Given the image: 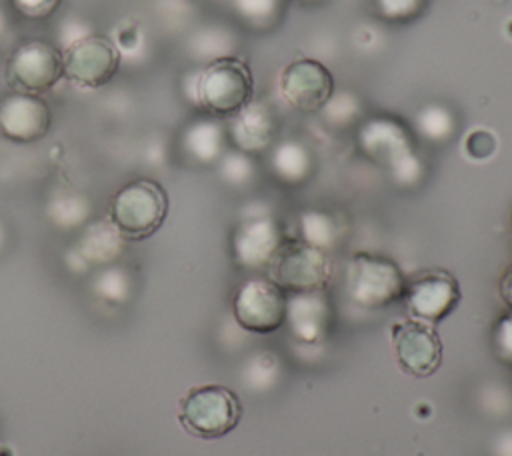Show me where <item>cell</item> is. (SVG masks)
Segmentation results:
<instances>
[{"instance_id": "18", "label": "cell", "mask_w": 512, "mask_h": 456, "mask_svg": "<svg viewBox=\"0 0 512 456\" xmlns=\"http://www.w3.org/2000/svg\"><path fill=\"white\" fill-rule=\"evenodd\" d=\"M188 150L200 160H212L220 152V130L210 122L194 124L186 134Z\"/></svg>"}, {"instance_id": "9", "label": "cell", "mask_w": 512, "mask_h": 456, "mask_svg": "<svg viewBox=\"0 0 512 456\" xmlns=\"http://www.w3.org/2000/svg\"><path fill=\"white\" fill-rule=\"evenodd\" d=\"M392 348L400 370L414 378L432 376L442 364V340L436 326L404 318L392 324Z\"/></svg>"}, {"instance_id": "3", "label": "cell", "mask_w": 512, "mask_h": 456, "mask_svg": "<svg viewBox=\"0 0 512 456\" xmlns=\"http://www.w3.org/2000/svg\"><path fill=\"white\" fill-rule=\"evenodd\" d=\"M254 94L248 64L236 56L212 60L196 80V98L214 116H234L246 108Z\"/></svg>"}, {"instance_id": "1", "label": "cell", "mask_w": 512, "mask_h": 456, "mask_svg": "<svg viewBox=\"0 0 512 456\" xmlns=\"http://www.w3.org/2000/svg\"><path fill=\"white\" fill-rule=\"evenodd\" d=\"M242 418L238 394L222 384H202L188 390L180 400L178 420L198 438L214 440L232 432Z\"/></svg>"}, {"instance_id": "22", "label": "cell", "mask_w": 512, "mask_h": 456, "mask_svg": "<svg viewBox=\"0 0 512 456\" xmlns=\"http://www.w3.org/2000/svg\"><path fill=\"white\" fill-rule=\"evenodd\" d=\"M492 342H494V350L498 354V358L506 364L512 366V312H506L492 334Z\"/></svg>"}, {"instance_id": "24", "label": "cell", "mask_w": 512, "mask_h": 456, "mask_svg": "<svg viewBox=\"0 0 512 456\" xmlns=\"http://www.w3.org/2000/svg\"><path fill=\"white\" fill-rule=\"evenodd\" d=\"M376 4L388 18H404L418 10L420 0H376Z\"/></svg>"}, {"instance_id": "20", "label": "cell", "mask_w": 512, "mask_h": 456, "mask_svg": "<svg viewBox=\"0 0 512 456\" xmlns=\"http://www.w3.org/2000/svg\"><path fill=\"white\" fill-rule=\"evenodd\" d=\"M274 164L278 168V172H282V176H290V178H296L300 174L306 172L308 168V156L306 152L298 146V144H284L276 150V156H274Z\"/></svg>"}, {"instance_id": "2", "label": "cell", "mask_w": 512, "mask_h": 456, "mask_svg": "<svg viewBox=\"0 0 512 456\" xmlns=\"http://www.w3.org/2000/svg\"><path fill=\"white\" fill-rule=\"evenodd\" d=\"M168 214V196L154 180L124 184L110 200V222L122 238L142 240L152 236Z\"/></svg>"}, {"instance_id": "13", "label": "cell", "mask_w": 512, "mask_h": 456, "mask_svg": "<svg viewBox=\"0 0 512 456\" xmlns=\"http://www.w3.org/2000/svg\"><path fill=\"white\" fill-rule=\"evenodd\" d=\"M284 234L280 226L268 216L244 220L232 238L236 260L246 268H266L274 252L282 244Z\"/></svg>"}, {"instance_id": "4", "label": "cell", "mask_w": 512, "mask_h": 456, "mask_svg": "<svg viewBox=\"0 0 512 456\" xmlns=\"http://www.w3.org/2000/svg\"><path fill=\"white\" fill-rule=\"evenodd\" d=\"M268 280L284 292L322 290L332 274V264L324 248L302 238H284L266 266Z\"/></svg>"}, {"instance_id": "21", "label": "cell", "mask_w": 512, "mask_h": 456, "mask_svg": "<svg viewBox=\"0 0 512 456\" xmlns=\"http://www.w3.org/2000/svg\"><path fill=\"white\" fill-rule=\"evenodd\" d=\"M302 228H304V238L306 242L324 248L326 242H330L332 236V224L330 218L318 212H308L302 218Z\"/></svg>"}, {"instance_id": "26", "label": "cell", "mask_w": 512, "mask_h": 456, "mask_svg": "<svg viewBox=\"0 0 512 456\" xmlns=\"http://www.w3.org/2000/svg\"><path fill=\"white\" fill-rule=\"evenodd\" d=\"M0 246H2V228H0Z\"/></svg>"}, {"instance_id": "5", "label": "cell", "mask_w": 512, "mask_h": 456, "mask_svg": "<svg viewBox=\"0 0 512 456\" xmlns=\"http://www.w3.org/2000/svg\"><path fill=\"white\" fill-rule=\"evenodd\" d=\"M406 278L386 256L356 252L348 264V294L364 308H382L402 300Z\"/></svg>"}, {"instance_id": "14", "label": "cell", "mask_w": 512, "mask_h": 456, "mask_svg": "<svg viewBox=\"0 0 512 456\" xmlns=\"http://www.w3.org/2000/svg\"><path fill=\"white\" fill-rule=\"evenodd\" d=\"M232 140L238 148L246 152H256L268 146L274 134V122L266 106L248 104L238 114L232 116L230 126Z\"/></svg>"}, {"instance_id": "10", "label": "cell", "mask_w": 512, "mask_h": 456, "mask_svg": "<svg viewBox=\"0 0 512 456\" xmlns=\"http://www.w3.org/2000/svg\"><path fill=\"white\" fill-rule=\"evenodd\" d=\"M404 306L408 318L436 326L460 302V284L446 270H426L406 282Z\"/></svg>"}, {"instance_id": "17", "label": "cell", "mask_w": 512, "mask_h": 456, "mask_svg": "<svg viewBox=\"0 0 512 456\" xmlns=\"http://www.w3.org/2000/svg\"><path fill=\"white\" fill-rule=\"evenodd\" d=\"M88 210H90L88 202L82 196L70 194V192L56 196L48 206L50 218L58 226H64V228H74V226L82 224L88 216Z\"/></svg>"}, {"instance_id": "7", "label": "cell", "mask_w": 512, "mask_h": 456, "mask_svg": "<svg viewBox=\"0 0 512 456\" xmlns=\"http://www.w3.org/2000/svg\"><path fill=\"white\" fill-rule=\"evenodd\" d=\"M64 78L78 88H100L120 68V50L104 34H88L70 42L62 54Z\"/></svg>"}, {"instance_id": "8", "label": "cell", "mask_w": 512, "mask_h": 456, "mask_svg": "<svg viewBox=\"0 0 512 456\" xmlns=\"http://www.w3.org/2000/svg\"><path fill=\"white\" fill-rule=\"evenodd\" d=\"M286 292L268 278L246 280L234 294L232 314L240 328L256 334L276 332L286 322Z\"/></svg>"}, {"instance_id": "12", "label": "cell", "mask_w": 512, "mask_h": 456, "mask_svg": "<svg viewBox=\"0 0 512 456\" xmlns=\"http://www.w3.org/2000/svg\"><path fill=\"white\" fill-rule=\"evenodd\" d=\"M50 106L38 94L12 92L0 98V134L18 144L44 138L50 130Z\"/></svg>"}, {"instance_id": "23", "label": "cell", "mask_w": 512, "mask_h": 456, "mask_svg": "<svg viewBox=\"0 0 512 456\" xmlns=\"http://www.w3.org/2000/svg\"><path fill=\"white\" fill-rule=\"evenodd\" d=\"M10 2L26 18H46L60 6L62 0H10Z\"/></svg>"}, {"instance_id": "15", "label": "cell", "mask_w": 512, "mask_h": 456, "mask_svg": "<svg viewBox=\"0 0 512 456\" xmlns=\"http://www.w3.org/2000/svg\"><path fill=\"white\" fill-rule=\"evenodd\" d=\"M328 314V304L322 296V290L314 292H298L288 298L286 304V320L292 324L294 334H308L314 338L324 328Z\"/></svg>"}, {"instance_id": "6", "label": "cell", "mask_w": 512, "mask_h": 456, "mask_svg": "<svg viewBox=\"0 0 512 456\" xmlns=\"http://www.w3.org/2000/svg\"><path fill=\"white\" fill-rule=\"evenodd\" d=\"M4 74L14 92H48L64 76L62 52L46 40H26L10 54Z\"/></svg>"}, {"instance_id": "11", "label": "cell", "mask_w": 512, "mask_h": 456, "mask_svg": "<svg viewBox=\"0 0 512 456\" xmlns=\"http://www.w3.org/2000/svg\"><path fill=\"white\" fill-rule=\"evenodd\" d=\"M280 94L296 110H318L334 94L332 72L314 58H298L284 66L280 74Z\"/></svg>"}, {"instance_id": "19", "label": "cell", "mask_w": 512, "mask_h": 456, "mask_svg": "<svg viewBox=\"0 0 512 456\" xmlns=\"http://www.w3.org/2000/svg\"><path fill=\"white\" fill-rule=\"evenodd\" d=\"M94 290L108 302H122L130 292V278L120 268H106L96 278Z\"/></svg>"}, {"instance_id": "25", "label": "cell", "mask_w": 512, "mask_h": 456, "mask_svg": "<svg viewBox=\"0 0 512 456\" xmlns=\"http://www.w3.org/2000/svg\"><path fill=\"white\" fill-rule=\"evenodd\" d=\"M498 292H500V298L506 304V308L512 312V264L504 270L500 284H498Z\"/></svg>"}, {"instance_id": "16", "label": "cell", "mask_w": 512, "mask_h": 456, "mask_svg": "<svg viewBox=\"0 0 512 456\" xmlns=\"http://www.w3.org/2000/svg\"><path fill=\"white\" fill-rule=\"evenodd\" d=\"M122 236L114 228V224L108 222H96L80 238L78 254L84 258V262L94 264H108L112 262L122 248Z\"/></svg>"}]
</instances>
